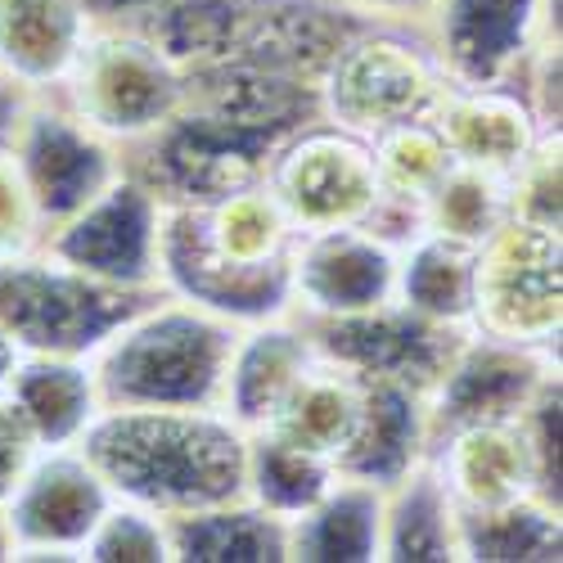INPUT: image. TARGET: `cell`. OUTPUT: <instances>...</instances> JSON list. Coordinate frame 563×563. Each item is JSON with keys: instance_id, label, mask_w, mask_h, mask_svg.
Listing matches in <instances>:
<instances>
[{"instance_id": "cell-1", "label": "cell", "mask_w": 563, "mask_h": 563, "mask_svg": "<svg viewBox=\"0 0 563 563\" xmlns=\"http://www.w3.org/2000/svg\"><path fill=\"white\" fill-rule=\"evenodd\" d=\"M298 230L266 180L195 208H163L158 289L230 324L289 316V262Z\"/></svg>"}, {"instance_id": "cell-2", "label": "cell", "mask_w": 563, "mask_h": 563, "mask_svg": "<svg viewBox=\"0 0 563 563\" xmlns=\"http://www.w3.org/2000/svg\"><path fill=\"white\" fill-rule=\"evenodd\" d=\"M113 500L176 514L244 500L249 433L221 410L185 406H109L73 442Z\"/></svg>"}, {"instance_id": "cell-3", "label": "cell", "mask_w": 563, "mask_h": 563, "mask_svg": "<svg viewBox=\"0 0 563 563\" xmlns=\"http://www.w3.org/2000/svg\"><path fill=\"white\" fill-rule=\"evenodd\" d=\"M244 324L195 302L158 294L86 356L100 410L109 406H185L221 410L225 365Z\"/></svg>"}, {"instance_id": "cell-4", "label": "cell", "mask_w": 563, "mask_h": 563, "mask_svg": "<svg viewBox=\"0 0 563 563\" xmlns=\"http://www.w3.org/2000/svg\"><path fill=\"white\" fill-rule=\"evenodd\" d=\"M446 73L419 23L365 19L324 64L316 96L320 118L356 135L429 118L446 96Z\"/></svg>"}, {"instance_id": "cell-5", "label": "cell", "mask_w": 563, "mask_h": 563, "mask_svg": "<svg viewBox=\"0 0 563 563\" xmlns=\"http://www.w3.org/2000/svg\"><path fill=\"white\" fill-rule=\"evenodd\" d=\"M294 131L240 122L185 100L158 131L122 150V172L135 176L163 208H195L266 180L271 154Z\"/></svg>"}, {"instance_id": "cell-6", "label": "cell", "mask_w": 563, "mask_h": 563, "mask_svg": "<svg viewBox=\"0 0 563 563\" xmlns=\"http://www.w3.org/2000/svg\"><path fill=\"white\" fill-rule=\"evenodd\" d=\"M163 289H118L45 249L0 257V330L36 356H90Z\"/></svg>"}, {"instance_id": "cell-7", "label": "cell", "mask_w": 563, "mask_h": 563, "mask_svg": "<svg viewBox=\"0 0 563 563\" xmlns=\"http://www.w3.org/2000/svg\"><path fill=\"white\" fill-rule=\"evenodd\" d=\"M51 96L109 145L126 150L185 104V73L140 27H90Z\"/></svg>"}, {"instance_id": "cell-8", "label": "cell", "mask_w": 563, "mask_h": 563, "mask_svg": "<svg viewBox=\"0 0 563 563\" xmlns=\"http://www.w3.org/2000/svg\"><path fill=\"white\" fill-rule=\"evenodd\" d=\"M468 330L559 352L563 334V230L505 217L474 244V311Z\"/></svg>"}, {"instance_id": "cell-9", "label": "cell", "mask_w": 563, "mask_h": 563, "mask_svg": "<svg viewBox=\"0 0 563 563\" xmlns=\"http://www.w3.org/2000/svg\"><path fill=\"white\" fill-rule=\"evenodd\" d=\"M266 190L285 208L298 234L369 225L374 208L384 203L369 140L324 118L279 140V150L271 154L266 167Z\"/></svg>"}, {"instance_id": "cell-10", "label": "cell", "mask_w": 563, "mask_h": 563, "mask_svg": "<svg viewBox=\"0 0 563 563\" xmlns=\"http://www.w3.org/2000/svg\"><path fill=\"white\" fill-rule=\"evenodd\" d=\"M419 27L451 86H519L532 51L559 36V0H433Z\"/></svg>"}, {"instance_id": "cell-11", "label": "cell", "mask_w": 563, "mask_h": 563, "mask_svg": "<svg viewBox=\"0 0 563 563\" xmlns=\"http://www.w3.org/2000/svg\"><path fill=\"white\" fill-rule=\"evenodd\" d=\"M294 320L311 339L316 356L334 361L352 374H369V379L406 384L424 397L442 379V369L451 365L455 347L468 334V330H455V324L410 311L397 298L356 316H316V320L294 316Z\"/></svg>"}, {"instance_id": "cell-12", "label": "cell", "mask_w": 563, "mask_h": 563, "mask_svg": "<svg viewBox=\"0 0 563 563\" xmlns=\"http://www.w3.org/2000/svg\"><path fill=\"white\" fill-rule=\"evenodd\" d=\"M113 492L77 446H41L0 505L10 559H81Z\"/></svg>"}, {"instance_id": "cell-13", "label": "cell", "mask_w": 563, "mask_h": 563, "mask_svg": "<svg viewBox=\"0 0 563 563\" xmlns=\"http://www.w3.org/2000/svg\"><path fill=\"white\" fill-rule=\"evenodd\" d=\"M158 225L163 203L135 176L122 172L86 208H77L45 234L41 249L90 279H104V285L158 289Z\"/></svg>"}, {"instance_id": "cell-14", "label": "cell", "mask_w": 563, "mask_h": 563, "mask_svg": "<svg viewBox=\"0 0 563 563\" xmlns=\"http://www.w3.org/2000/svg\"><path fill=\"white\" fill-rule=\"evenodd\" d=\"M10 150L36 199L45 234L122 176V150L77 122L55 96H32L10 135Z\"/></svg>"}, {"instance_id": "cell-15", "label": "cell", "mask_w": 563, "mask_h": 563, "mask_svg": "<svg viewBox=\"0 0 563 563\" xmlns=\"http://www.w3.org/2000/svg\"><path fill=\"white\" fill-rule=\"evenodd\" d=\"M397 298V249L365 225L298 234L289 262V316H356Z\"/></svg>"}, {"instance_id": "cell-16", "label": "cell", "mask_w": 563, "mask_h": 563, "mask_svg": "<svg viewBox=\"0 0 563 563\" xmlns=\"http://www.w3.org/2000/svg\"><path fill=\"white\" fill-rule=\"evenodd\" d=\"M559 369V352H537V347H514L487 334L468 330L464 343L455 347L451 365L442 379L429 388V442L464 429L483 424V419H514L523 415L532 393Z\"/></svg>"}, {"instance_id": "cell-17", "label": "cell", "mask_w": 563, "mask_h": 563, "mask_svg": "<svg viewBox=\"0 0 563 563\" xmlns=\"http://www.w3.org/2000/svg\"><path fill=\"white\" fill-rule=\"evenodd\" d=\"M424 460L438 474V483L446 487L455 509H492V505L523 500V496L550 500L537 446L523 429V415L451 429L429 442Z\"/></svg>"}, {"instance_id": "cell-18", "label": "cell", "mask_w": 563, "mask_h": 563, "mask_svg": "<svg viewBox=\"0 0 563 563\" xmlns=\"http://www.w3.org/2000/svg\"><path fill=\"white\" fill-rule=\"evenodd\" d=\"M429 122L446 140L455 163L496 176L519 172L541 140L554 135L537 118L523 86H446Z\"/></svg>"}, {"instance_id": "cell-19", "label": "cell", "mask_w": 563, "mask_h": 563, "mask_svg": "<svg viewBox=\"0 0 563 563\" xmlns=\"http://www.w3.org/2000/svg\"><path fill=\"white\" fill-rule=\"evenodd\" d=\"M311 356L316 347L294 316L244 324L240 339H234L230 365H225L221 415H230L244 433L266 429L279 401H285V393L298 384V374L311 365Z\"/></svg>"}, {"instance_id": "cell-20", "label": "cell", "mask_w": 563, "mask_h": 563, "mask_svg": "<svg viewBox=\"0 0 563 563\" xmlns=\"http://www.w3.org/2000/svg\"><path fill=\"white\" fill-rule=\"evenodd\" d=\"M361 379H365L361 424L347 451L339 455V478L388 492L429 451V406H424V393H415L406 384L369 379V374H361Z\"/></svg>"}, {"instance_id": "cell-21", "label": "cell", "mask_w": 563, "mask_h": 563, "mask_svg": "<svg viewBox=\"0 0 563 563\" xmlns=\"http://www.w3.org/2000/svg\"><path fill=\"white\" fill-rule=\"evenodd\" d=\"M81 0H0V73L27 96H51L90 36Z\"/></svg>"}, {"instance_id": "cell-22", "label": "cell", "mask_w": 563, "mask_h": 563, "mask_svg": "<svg viewBox=\"0 0 563 563\" xmlns=\"http://www.w3.org/2000/svg\"><path fill=\"white\" fill-rule=\"evenodd\" d=\"M5 406L19 415L27 438L41 446H73L86 424L100 415L96 379L86 356H36L23 352L10 384L0 388Z\"/></svg>"}, {"instance_id": "cell-23", "label": "cell", "mask_w": 563, "mask_h": 563, "mask_svg": "<svg viewBox=\"0 0 563 563\" xmlns=\"http://www.w3.org/2000/svg\"><path fill=\"white\" fill-rule=\"evenodd\" d=\"M163 528L172 559L185 563H289V528L249 496L176 514Z\"/></svg>"}, {"instance_id": "cell-24", "label": "cell", "mask_w": 563, "mask_h": 563, "mask_svg": "<svg viewBox=\"0 0 563 563\" xmlns=\"http://www.w3.org/2000/svg\"><path fill=\"white\" fill-rule=\"evenodd\" d=\"M365 379L324 356H311V365L298 374V384L285 393L279 410L271 415V433L289 438L316 455H330L339 468V455L347 451L356 424H361Z\"/></svg>"}, {"instance_id": "cell-25", "label": "cell", "mask_w": 563, "mask_h": 563, "mask_svg": "<svg viewBox=\"0 0 563 563\" xmlns=\"http://www.w3.org/2000/svg\"><path fill=\"white\" fill-rule=\"evenodd\" d=\"M289 528L294 563H369L384 541V492L369 483L339 478Z\"/></svg>"}, {"instance_id": "cell-26", "label": "cell", "mask_w": 563, "mask_h": 563, "mask_svg": "<svg viewBox=\"0 0 563 563\" xmlns=\"http://www.w3.org/2000/svg\"><path fill=\"white\" fill-rule=\"evenodd\" d=\"M455 545L474 563H559L563 505L523 496L492 509H455Z\"/></svg>"}, {"instance_id": "cell-27", "label": "cell", "mask_w": 563, "mask_h": 563, "mask_svg": "<svg viewBox=\"0 0 563 563\" xmlns=\"http://www.w3.org/2000/svg\"><path fill=\"white\" fill-rule=\"evenodd\" d=\"M397 302L410 311L468 330L474 311V244L438 230H419L397 249Z\"/></svg>"}, {"instance_id": "cell-28", "label": "cell", "mask_w": 563, "mask_h": 563, "mask_svg": "<svg viewBox=\"0 0 563 563\" xmlns=\"http://www.w3.org/2000/svg\"><path fill=\"white\" fill-rule=\"evenodd\" d=\"M379 559L397 563H451L455 545V505L429 460H419L401 483L384 492V541Z\"/></svg>"}, {"instance_id": "cell-29", "label": "cell", "mask_w": 563, "mask_h": 563, "mask_svg": "<svg viewBox=\"0 0 563 563\" xmlns=\"http://www.w3.org/2000/svg\"><path fill=\"white\" fill-rule=\"evenodd\" d=\"M339 483V468L330 455H316L289 438H279L271 429L249 433V455H244V496L275 514L279 523L298 519L302 509H311L324 492Z\"/></svg>"}, {"instance_id": "cell-30", "label": "cell", "mask_w": 563, "mask_h": 563, "mask_svg": "<svg viewBox=\"0 0 563 563\" xmlns=\"http://www.w3.org/2000/svg\"><path fill=\"white\" fill-rule=\"evenodd\" d=\"M369 150H374V167H379L384 195L415 203L419 212H424V199L433 195V185L455 167L446 140L438 135V126L429 118L397 122L379 135H369Z\"/></svg>"}, {"instance_id": "cell-31", "label": "cell", "mask_w": 563, "mask_h": 563, "mask_svg": "<svg viewBox=\"0 0 563 563\" xmlns=\"http://www.w3.org/2000/svg\"><path fill=\"white\" fill-rule=\"evenodd\" d=\"M505 180L496 172H478L455 163L424 199V230L451 234V240L478 244L487 230H496L509 217V199H505Z\"/></svg>"}, {"instance_id": "cell-32", "label": "cell", "mask_w": 563, "mask_h": 563, "mask_svg": "<svg viewBox=\"0 0 563 563\" xmlns=\"http://www.w3.org/2000/svg\"><path fill=\"white\" fill-rule=\"evenodd\" d=\"M81 559H90V563H167L172 559L167 528L158 514L113 500L109 514L96 523V532L86 537Z\"/></svg>"}, {"instance_id": "cell-33", "label": "cell", "mask_w": 563, "mask_h": 563, "mask_svg": "<svg viewBox=\"0 0 563 563\" xmlns=\"http://www.w3.org/2000/svg\"><path fill=\"white\" fill-rule=\"evenodd\" d=\"M563 145H559V131L545 135L541 145L523 158L519 172H509L505 180V199H509V217H523L550 230H563Z\"/></svg>"}, {"instance_id": "cell-34", "label": "cell", "mask_w": 563, "mask_h": 563, "mask_svg": "<svg viewBox=\"0 0 563 563\" xmlns=\"http://www.w3.org/2000/svg\"><path fill=\"white\" fill-rule=\"evenodd\" d=\"M45 244V221L36 212V199L19 172V158L10 145H0V257L36 253Z\"/></svg>"}, {"instance_id": "cell-35", "label": "cell", "mask_w": 563, "mask_h": 563, "mask_svg": "<svg viewBox=\"0 0 563 563\" xmlns=\"http://www.w3.org/2000/svg\"><path fill=\"white\" fill-rule=\"evenodd\" d=\"M32 455H36V442L19 424V415L5 406V397H0V505H5V496L23 478V468H27Z\"/></svg>"}, {"instance_id": "cell-36", "label": "cell", "mask_w": 563, "mask_h": 563, "mask_svg": "<svg viewBox=\"0 0 563 563\" xmlns=\"http://www.w3.org/2000/svg\"><path fill=\"white\" fill-rule=\"evenodd\" d=\"M158 5L163 0H81V10L90 14V23H100V27H135Z\"/></svg>"}, {"instance_id": "cell-37", "label": "cell", "mask_w": 563, "mask_h": 563, "mask_svg": "<svg viewBox=\"0 0 563 563\" xmlns=\"http://www.w3.org/2000/svg\"><path fill=\"white\" fill-rule=\"evenodd\" d=\"M343 10L365 14V19H397V23H419L429 14L433 0H339Z\"/></svg>"}, {"instance_id": "cell-38", "label": "cell", "mask_w": 563, "mask_h": 563, "mask_svg": "<svg viewBox=\"0 0 563 563\" xmlns=\"http://www.w3.org/2000/svg\"><path fill=\"white\" fill-rule=\"evenodd\" d=\"M27 104H32L27 90L10 73H0V145H10V135H14V126H19Z\"/></svg>"}, {"instance_id": "cell-39", "label": "cell", "mask_w": 563, "mask_h": 563, "mask_svg": "<svg viewBox=\"0 0 563 563\" xmlns=\"http://www.w3.org/2000/svg\"><path fill=\"white\" fill-rule=\"evenodd\" d=\"M23 361V347L5 334V330H0V388H5L10 384V374H14V365Z\"/></svg>"}, {"instance_id": "cell-40", "label": "cell", "mask_w": 563, "mask_h": 563, "mask_svg": "<svg viewBox=\"0 0 563 563\" xmlns=\"http://www.w3.org/2000/svg\"><path fill=\"white\" fill-rule=\"evenodd\" d=\"M0 559H10V537H5V523H0Z\"/></svg>"}]
</instances>
